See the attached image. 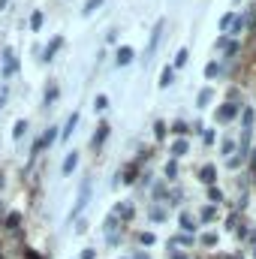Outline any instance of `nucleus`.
I'll return each mask as SVG.
<instances>
[{
    "mask_svg": "<svg viewBox=\"0 0 256 259\" xmlns=\"http://www.w3.org/2000/svg\"><path fill=\"white\" fill-rule=\"evenodd\" d=\"M202 142L205 145H214V130H202Z\"/></svg>",
    "mask_w": 256,
    "mask_h": 259,
    "instance_id": "obj_36",
    "label": "nucleus"
},
{
    "mask_svg": "<svg viewBox=\"0 0 256 259\" xmlns=\"http://www.w3.org/2000/svg\"><path fill=\"white\" fill-rule=\"evenodd\" d=\"M217 72H220V66L214 64V61H211V64L205 66V75H208V78H214V75H217Z\"/></svg>",
    "mask_w": 256,
    "mask_h": 259,
    "instance_id": "obj_34",
    "label": "nucleus"
},
{
    "mask_svg": "<svg viewBox=\"0 0 256 259\" xmlns=\"http://www.w3.org/2000/svg\"><path fill=\"white\" fill-rule=\"evenodd\" d=\"M253 166H256V151H253Z\"/></svg>",
    "mask_w": 256,
    "mask_h": 259,
    "instance_id": "obj_45",
    "label": "nucleus"
},
{
    "mask_svg": "<svg viewBox=\"0 0 256 259\" xmlns=\"http://www.w3.org/2000/svg\"><path fill=\"white\" fill-rule=\"evenodd\" d=\"M226 163H229V169H238V166H244V160H241V157H229Z\"/></svg>",
    "mask_w": 256,
    "mask_h": 259,
    "instance_id": "obj_39",
    "label": "nucleus"
},
{
    "mask_svg": "<svg viewBox=\"0 0 256 259\" xmlns=\"http://www.w3.org/2000/svg\"><path fill=\"white\" fill-rule=\"evenodd\" d=\"M202 244H205V247H214V244H217V232H205V235H202Z\"/></svg>",
    "mask_w": 256,
    "mask_h": 259,
    "instance_id": "obj_27",
    "label": "nucleus"
},
{
    "mask_svg": "<svg viewBox=\"0 0 256 259\" xmlns=\"http://www.w3.org/2000/svg\"><path fill=\"white\" fill-rule=\"evenodd\" d=\"M220 151H223V154H232V151H235V142H232V139H223Z\"/></svg>",
    "mask_w": 256,
    "mask_h": 259,
    "instance_id": "obj_33",
    "label": "nucleus"
},
{
    "mask_svg": "<svg viewBox=\"0 0 256 259\" xmlns=\"http://www.w3.org/2000/svg\"><path fill=\"white\" fill-rule=\"evenodd\" d=\"M211 100H214V91H211V88H205V91H199V100H196V103H199V106H208Z\"/></svg>",
    "mask_w": 256,
    "mask_h": 259,
    "instance_id": "obj_21",
    "label": "nucleus"
},
{
    "mask_svg": "<svg viewBox=\"0 0 256 259\" xmlns=\"http://www.w3.org/2000/svg\"><path fill=\"white\" fill-rule=\"evenodd\" d=\"M24 133H27V121H15V127H12V142H18Z\"/></svg>",
    "mask_w": 256,
    "mask_h": 259,
    "instance_id": "obj_18",
    "label": "nucleus"
},
{
    "mask_svg": "<svg viewBox=\"0 0 256 259\" xmlns=\"http://www.w3.org/2000/svg\"><path fill=\"white\" fill-rule=\"evenodd\" d=\"M163 27H166V21L160 18V21L154 24V30H151V39H148V52H145V61H151V55L157 52V46H160V33H163Z\"/></svg>",
    "mask_w": 256,
    "mask_h": 259,
    "instance_id": "obj_3",
    "label": "nucleus"
},
{
    "mask_svg": "<svg viewBox=\"0 0 256 259\" xmlns=\"http://www.w3.org/2000/svg\"><path fill=\"white\" fill-rule=\"evenodd\" d=\"M178 223H181V232H184V235H190L193 229H196V220H193V217L187 214V211H184V214L178 217Z\"/></svg>",
    "mask_w": 256,
    "mask_h": 259,
    "instance_id": "obj_11",
    "label": "nucleus"
},
{
    "mask_svg": "<svg viewBox=\"0 0 256 259\" xmlns=\"http://www.w3.org/2000/svg\"><path fill=\"white\" fill-rule=\"evenodd\" d=\"M61 46H64V39H61V36H55V39H52V42H49V49H46V55H42V61H46V64H52V61H55V55H58V49H61Z\"/></svg>",
    "mask_w": 256,
    "mask_h": 259,
    "instance_id": "obj_7",
    "label": "nucleus"
},
{
    "mask_svg": "<svg viewBox=\"0 0 256 259\" xmlns=\"http://www.w3.org/2000/svg\"><path fill=\"white\" fill-rule=\"evenodd\" d=\"M75 166H78V151H69V154H66V160H64V169H61V172H64V175H72V172H75Z\"/></svg>",
    "mask_w": 256,
    "mask_h": 259,
    "instance_id": "obj_9",
    "label": "nucleus"
},
{
    "mask_svg": "<svg viewBox=\"0 0 256 259\" xmlns=\"http://www.w3.org/2000/svg\"><path fill=\"white\" fill-rule=\"evenodd\" d=\"M253 259H256V250H253Z\"/></svg>",
    "mask_w": 256,
    "mask_h": 259,
    "instance_id": "obj_46",
    "label": "nucleus"
},
{
    "mask_svg": "<svg viewBox=\"0 0 256 259\" xmlns=\"http://www.w3.org/2000/svg\"><path fill=\"white\" fill-rule=\"evenodd\" d=\"M106 136H109V124H100L97 133H94V142H91V145H94V148H100V145L106 142Z\"/></svg>",
    "mask_w": 256,
    "mask_h": 259,
    "instance_id": "obj_13",
    "label": "nucleus"
},
{
    "mask_svg": "<svg viewBox=\"0 0 256 259\" xmlns=\"http://www.w3.org/2000/svg\"><path fill=\"white\" fill-rule=\"evenodd\" d=\"M172 259H187V253H172Z\"/></svg>",
    "mask_w": 256,
    "mask_h": 259,
    "instance_id": "obj_43",
    "label": "nucleus"
},
{
    "mask_svg": "<svg viewBox=\"0 0 256 259\" xmlns=\"http://www.w3.org/2000/svg\"><path fill=\"white\" fill-rule=\"evenodd\" d=\"M208 199H211V202H223V193H220L217 187H208Z\"/></svg>",
    "mask_w": 256,
    "mask_h": 259,
    "instance_id": "obj_31",
    "label": "nucleus"
},
{
    "mask_svg": "<svg viewBox=\"0 0 256 259\" xmlns=\"http://www.w3.org/2000/svg\"><path fill=\"white\" fill-rule=\"evenodd\" d=\"M232 21H235V12H226V15H223V18H220V30H223V33H226V30H229V24H232Z\"/></svg>",
    "mask_w": 256,
    "mask_h": 259,
    "instance_id": "obj_24",
    "label": "nucleus"
},
{
    "mask_svg": "<svg viewBox=\"0 0 256 259\" xmlns=\"http://www.w3.org/2000/svg\"><path fill=\"white\" fill-rule=\"evenodd\" d=\"M241 27H244V18H238V15H235V21L229 24V30H226V33H232V36H238V33H241Z\"/></svg>",
    "mask_w": 256,
    "mask_h": 259,
    "instance_id": "obj_22",
    "label": "nucleus"
},
{
    "mask_svg": "<svg viewBox=\"0 0 256 259\" xmlns=\"http://www.w3.org/2000/svg\"><path fill=\"white\" fill-rule=\"evenodd\" d=\"M55 139H58V127H49L46 133H42V139H39V142L33 145V154H39V151H46V148H49V145H52Z\"/></svg>",
    "mask_w": 256,
    "mask_h": 259,
    "instance_id": "obj_4",
    "label": "nucleus"
},
{
    "mask_svg": "<svg viewBox=\"0 0 256 259\" xmlns=\"http://www.w3.org/2000/svg\"><path fill=\"white\" fill-rule=\"evenodd\" d=\"M3 106H6V88H0V112H3Z\"/></svg>",
    "mask_w": 256,
    "mask_h": 259,
    "instance_id": "obj_42",
    "label": "nucleus"
},
{
    "mask_svg": "<svg viewBox=\"0 0 256 259\" xmlns=\"http://www.w3.org/2000/svg\"><path fill=\"white\" fill-rule=\"evenodd\" d=\"M115 232H118V217H115V214H109V217H106V238H109V241H115Z\"/></svg>",
    "mask_w": 256,
    "mask_h": 259,
    "instance_id": "obj_12",
    "label": "nucleus"
},
{
    "mask_svg": "<svg viewBox=\"0 0 256 259\" xmlns=\"http://www.w3.org/2000/svg\"><path fill=\"white\" fill-rule=\"evenodd\" d=\"M199 181H202V184H208V187H214V181H217V166L205 163V166L199 169Z\"/></svg>",
    "mask_w": 256,
    "mask_h": 259,
    "instance_id": "obj_6",
    "label": "nucleus"
},
{
    "mask_svg": "<svg viewBox=\"0 0 256 259\" xmlns=\"http://www.w3.org/2000/svg\"><path fill=\"white\" fill-rule=\"evenodd\" d=\"M151 220H166V211L163 208H151Z\"/></svg>",
    "mask_w": 256,
    "mask_h": 259,
    "instance_id": "obj_37",
    "label": "nucleus"
},
{
    "mask_svg": "<svg viewBox=\"0 0 256 259\" xmlns=\"http://www.w3.org/2000/svg\"><path fill=\"white\" fill-rule=\"evenodd\" d=\"M190 151V145H187V139H178L175 145H172V157H184Z\"/></svg>",
    "mask_w": 256,
    "mask_h": 259,
    "instance_id": "obj_15",
    "label": "nucleus"
},
{
    "mask_svg": "<svg viewBox=\"0 0 256 259\" xmlns=\"http://www.w3.org/2000/svg\"><path fill=\"white\" fill-rule=\"evenodd\" d=\"M91 190H94V181H91V178H84V184L78 187V199H75V205H72V211H69V220H75V217L84 211V205L91 202Z\"/></svg>",
    "mask_w": 256,
    "mask_h": 259,
    "instance_id": "obj_1",
    "label": "nucleus"
},
{
    "mask_svg": "<svg viewBox=\"0 0 256 259\" xmlns=\"http://www.w3.org/2000/svg\"><path fill=\"white\" fill-rule=\"evenodd\" d=\"M154 136H157V139H163V136H166V124H163V121H157V124H154Z\"/></svg>",
    "mask_w": 256,
    "mask_h": 259,
    "instance_id": "obj_35",
    "label": "nucleus"
},
{
    "mask_svg": "<svg viewBox=\"0 0 256 259\" xmlns=\"http://www.w3.org/2000/svg\"><path fill=\"white\" fill-rule=\"evenodd\" d=\"M238 112H241V106H238V103H223V106L217 109V118H220V121H232Z\"/></svg>",
    "mask_w": 256,
    "mask_h": 259,
    "instance_id": "obj_5",
    "label": "nucleus"
},
{
    "mask_svg": "<svg viewBox=\"0 0 256 259\" xmlns=\"http://www.w3.org/2000/svg\"><path fill=\"white\" fill-rule=\"evenodd\" d=\"M214 217H217V208H214V205H208V208H202V220H205V223H211Z\"/></svg>",
    "mask_w": 256,
    "mask_h": 259,
    "instance_id": "obj_25",
    "label": "nucleus"
},
{
    "mask_svg": "<svg viewBox=\"0 0 256 259\" xmlns=\"http://www.w3.org/2000/svg\"><path fill=\"white\" fill-rule=\"evenodd\" d=\"M175 133H178V136H187V133H190V130H187V124H184V121H178V124H175Z\"/></svg>",
    "mask_w": 256,
    "mask_h": 259,
    "instance_id": "obj_38",
    "label": "nucleus"
},
{
    "mask_svg": "<svg viewBox=\"0 0 256 259\" xmlns=\"http://www.w3.org/2000/svg\"><path fill=\"white\" fill-rule=\"evenodd\" d=\"M112 214H115V217H124V220H130V217H133V205H118Z\"/></svg>",
    "mask_w": 256,
    "mask_h": 259,
    "instance_id": "obj_20",
    "label": "nucleus"
},
{
    "mask_svg": "<svg viewBox=\"0 0 256 259\" xmlns=\"http://www.w3.org/2000/svg\"><path fill=\"white\" fill-rule=\"evenodd\" d=\"M139 241H142L145 247H151V244H154L157 238H154V232H142V235H139Z\"/></svg>",
    "mask_w": 256,
    "mask_h": 259,
    "instance_id": "obj_30",
    "label": "nucleus"
},
{
    "mask_svg": "<svg viewBox=\"0 0 256 259\" xmlns=\"http://www.w3.org/2000/svg\"><path fill=\"white\" fill-rule=\"evenodd\" d=\"M172 81H175V69H172V66H166V69L160 72V88H169Z\"/></svg>",
    "mask_w": 256,
    "mask_h": 259,
    "instance_id": "obj_14",
    "label": "nucleus"
},
{
    "mask_svg": "<svg viewBox=\"0 0 256 259\" xmlns=\"http://www.w3.org/2000/svg\"><path fill=\"white\" fill-rule=\"evenodd\" d=\"M18 223H21V214H15V211H12V214L6 217V226H9V229H15Z\"/></svg>",
    "mask_w": 256,
    "mask_h": 259,
    "instance_id": "obj_29",
    "label": "nucleus"
},
{
    "mask_svg": "<svg viewBox=\"0 0 256 259\" xmlns=\"http://www.w3.org/2000/svg\"><path fill=\"white\" fill-rule=\"evenodd\" d=\"M75 124H78V112H72V115L66 118V127L61 130V142H66V139H69V136L75 133Z\"/></svg>",
    "mask_w": 256,
    "mask_h": 259,
    "instance_id": "obj_8",
    "label": "nucleus"
},
{
    "mask_svg": "<svg viewBox=\"0 0 256 259\" xmlns=\"http://www.w3.org/2000/svg\"><path fill=\"white\" fill-rule=\"evenodd\" d=\"M42 21H46V15H42V12H39V9H36V12H33V15H30V30H33V33H36V30H39V27H42Z\"/></svg>",
    "mask_w": 256,
    "mask_h": 259,
    "instance_id": "obj_19",
    "label": "nucleus"
},
{
    "mask_svg": "<svg viewBox=\"0 0 256 259\" xmlns=\"http://www.w3.org/2000/svg\"><path fill=\"white\" fill-rule=\"evenodd\" d=\"M190 61V52L187 49H178V55H175V64H172V69H178V66H184Z\"/></svg>",
    "mask_w": 256,
    "mask_h": 259,
    "instance_id": "obj_16",
    "label": "nucleus"
},
{
    "mask_svg": "<svg viewBox=\"0 0 256 259\" xmlns=\"http://www.w3.org/2000/svg\"><path fill=\"white\" fill-rule=\"evenodd\" d=\"M175 244H193V235H178Z\"/></svg>",
    "mask_w": 256,
    "mask_h": 259,
    "instance_id": "obj_40",
    "label": "nucleus"
},
{
    "mask_svg": "<svg viewBox=\"0 0 256 259\" xmlns=\"http://www.w3.org/2000/svg\"><path fill=\"white\" fill-rule=\"evenodd\" d=\"M253 118H256L253 109H244V112H241V124H244V130H253Z\"/></svg>",
    "mask_w": 256,
    "mask_h": 259,
    "instance_id": "obj_17",
    "label": "nucleus"
},
{
    "mask_svg": "<svg viewBox=\"0 0 256 259\" xmlns=\"http://www.w3.org/2000/svg\"><path fill=\"white\" fill-rule=\"evenodd\" d=\"M97 256V250H91V247H88V250H81V259H94Z\"/></svg>",
    "mask_w": 256,
    "mask_h": 259,
    "instance_id": "obj_41",
    "label": "nucleus"
},
{
    "mask_svg": "<svg viewBox=\"0 0 256 259\" xmlns=\"http://www.w3.org/2000/svg\"><path fill=\"white\" fill-rule=\"evenodd\" d=\"M3 66H0V75H3V81H9L15 72H18V55L12 52V49H3Z\"/></svg>",
    "mask_w": 256,
    "mask_h": 259,
    "instance_id": "obj_2",
    "label": "nucleus"
},
{
    "mask_svg": "<svg viewBox=\"0 0 256 259\" xmlns=\"http://www.w3.org/2000/svg\"><path fill=\"white\" fill-rule=\"evenodd\" d=\"M136 259H148V256H145V253H139V256H136Z\"/></svg>",
    "mask_w": 256,
    "mask_h": 259,
    "instance_id": "obj_44",
    "label": "nucleus"
},
{
    "mask_svg": "<svg viewBox=\"0 0 256 259\" xmlns=\"http://www.w3.org/2000/svg\"><path fill=\"white\" fill-rule=\"evenodd\" d=\"M100 3H103V0H88V3H84V9H81V12H84V15H94V12H97V6H100Z\"/></svg>",
    "mask_w": 256,
    "mask_h": 259,
    "instance_id": "obj_28",
    "label": "nucleus"
},
{
    "mask_svg": "<svg viewBox=\"0 0 256 259\" xmlns=\"http://www.w3.org/2000/svg\"><path fill=\"white\" fill-rule=\"evenodd\" d=\"M94 109H97V112H106V109H109V97H106V94H100V97L94 100Z\"/></svg>",
    "mask_w": 256,
    "mask_h": 259,
    "instance_id": "obj_23",
    "label": "nucleus"
},
{
    "mask_svg": "<svg viewBox=\"0 0 256 259\" xmlns=\"http://www.w3.org/2000/svg\"><path fill=\"white\" fill-rule=\"evenodd\" d=\"M166 178H178V163H175V160L166 163Z\"/></svg>",
    "mask_w": 256,
    "mask_h": 259,
    "instance_id": "obj_26",
    "label": "nucleus"
},
{
    "mask_svg": "<svg viewBox=\"0 0 256 259\" xmlns=\"http://www.w3.org/2000/svg\"><path fill=\"white\" fill-rule=\"evenodd\" d=\"M115 64H118V66L133 64V49H130V46H121V49H118V58H115Z\"/></svg>",
    "mask_w": 256,
    "mask_h": 259,
    "instance_id": "obj_10",
    "label": "nucleus"
},
{
    "mask_svg": "<svg viewBox=\"0 0 256 259\" xmlns=\"http://www.w3.org/2000/svg\"><path fill=\"white\" fill-rule=\"evenodd\" d=\"M55 97H58V84H49V91H46V106H49Z\"/></svg>",
    "mask_w": 256,
    "mask_h": 259,
    "instance_id": "obj_32",
    "label": "nucleus"
}]
</instances>
